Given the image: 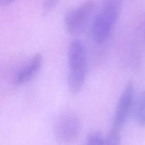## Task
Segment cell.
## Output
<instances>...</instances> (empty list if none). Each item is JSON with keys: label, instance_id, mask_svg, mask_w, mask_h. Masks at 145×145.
<instances>
[{"label": "cell", "instance_id": "cell-12", "mask_svg": "<svg viewBox=\"0 0 145 145\" xmlns=\"http://www.w3.org/2000/svg\"><path fill=\"white\" fill-rule=\"evenodd\" d=\"M144 41H145V24H144Z\"/></svg>", "mask_w": 145, "mask_h": 145}, {"label": "cell", "instance_id": "cell-7", "mask_svg": "<svg viewBox=\"0 0 145 145\" xmlns=\"http://www.w3.org/2000/svg\"><path fill=\"white\" fill-rule=\"evenodd\" d=\"M135 117L137 125L145 127V90L143 91L137 100L135 108Z\"/></svg>", "mask_w": 145, "mask_h": 145}, {"label": "cell", "instance_id": "cell-4", "mask_svg": "<svg viewBox=\"0 0 145 145\" xmlns=\"http://www.w3.org/2000/svg\"><path fill=\"white\" fill-rule=\"evenodd\" d=\"M135 85L132 80L126 83L120 95L112 122V127L123 130L135 104Z\"/></svg>", "mask_w": 145, "mask_h": 145}, {"label": "cell", "instance_id": "cell-6", "mask_svg": "<svg viewBox=\"0 0 145 145\" xmlns=\"http://www.w3.org/2000/svg\"><path fill=\"white\" fill-rule=\"evenodd\" d=\"M42 61V54L40 53L35 54L28 63L16 72L14 78V83L15 85H23L31 81L41 69Z\"/></svg>", "mask_w": 145, "mask_h": 145}, {"label": "cell", "instance_id": "cell-1", "mask_svg": "<svg viewBox=\"0 0 145 145\" xmlns=\"http://www.w3.org/2000/svg\"><path fill=\"white\" fill-rule=\"evenodd\" d=\"M67 83L70 93L76 95L80 92L88 72L87 51L84 44L79 39H73L67 51Z\"/></svg>", "mask_w": 145, "mask_h": 145}, {"label": "cell", "instance_id": "cell-5", "mask_svg": "<svg viewBox=\"0 0 145 145\" xmlns=\"http://www.w3.org/2000/svg\"><path fill=\"white\" fill-rule=\"evenodd\" d=\"M81 132V122L74 114H64L56 119L54 133L60 142L69 143L76 140Z\"/></svg>", "mask_w": 145, "mask_h": 145}, {"label": "cell", "instance_id": "cell-3", "mask_svg": "<svg viewBox=\"0 0 145 145\" xmlns=\"http://www.w3.org/2000/svg\"><path fill=\"white\" fill-rule=\"evenodd\" d=\"M95 7L93 0H89L70 10L65 17L67 31L72 36H77L84 31Z\"/></svg>", "mask_w": 145, "mask_h": 145}, {"label": "cell", "instance_id": "cell-2", "mask_svg": "<svg viewBox=\"0 0 145 145\" xmlns=\"http://www.w3.org/2000/svg\"><path fill=\"white\" fill-rule=\"evenodd\" d=\"M122 11L121 0H108L93 20L92 38L97 44L107 40L116 26Z\"/></svg>", "mask_w": 145, "mask_h": 145}, {"label": "cell", "instance_id": "cell-10", "mask_svg": "<svg viewBox=\"0 0 145 145\" xmlns=\"http://www.w3.org/2000/svg\"><path fill=\"white\" fill-rule=\"evenodd\" d=\"M59 1L60 0H44L42 3V15L45 16L49 14L57 6Z\"/></svg>", "mask_w": 145, "mask_h": 145}, {"label": "cell", "instance_id": "cell-11", "mask_svg": "<svg viewBox=\"0 0 145 145\" xmlns=\"http://www.w3.org/2000/svg\"><path fill=\"white\" fill-rule=\"evenodd\" d=\"M16 0H0V4L1 6H7L14 2Z\"/></svg>", "mask_w": 145, "mask_h": 145}, {"label": "cell", "instance_id": "cell-8", "mask_svg": "<svg viewBox=\"0 0 145 145\" xmlns=\"http://www.w3.org/2000/svg\"><path fill=\"white\" fill-rule=\"evenodd\" d=\"M121 132V130L111 127L107 136L106 137L105 145H120Z\"/></svg>", "mask_w": 145, "mask_h": 145}, {"label": "cell", "instance_id": "cell-9", "mask_svg": "<svg viewBox=\"0 0 145 145\" xmlns=\"http://www.w3.org/2000/svg\"><path fill=\"white\" fill-rule=\"evenodd\" d=\"M106 138L101 132H91L88 136L86 145H105Z\"/></svg>", "mask_w": 145, "mask_h": 145}]
</instances>
